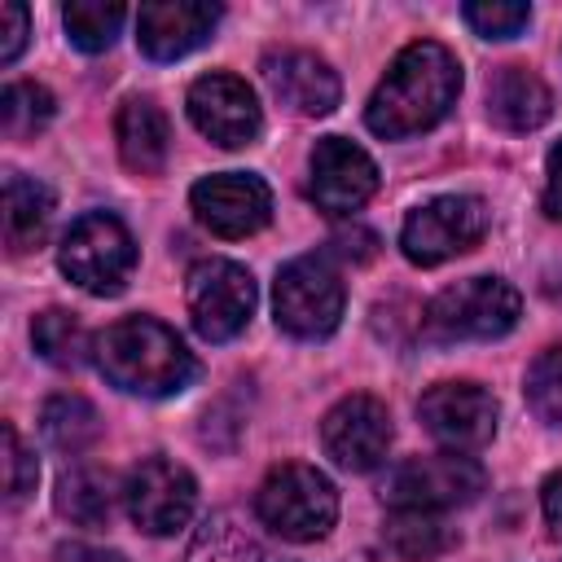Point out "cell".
<instances>
[{
	"instance_id": "cell-1",
	"label": "cell",
	"mask_w": 562,
	"mask_h": 562,
	"mask_svg": "<svg viewBox=\"0 0 562 562\" xmlns=\"http://www.w3.org/2000/svg\"><path fill=\"white\" fill-rule=\"evenodd\" d=\"M457 92H461V61L443 44L417 40L400 48L395 61L386 66L382 83L364 105V123L382 140H404L430 132L457 105Z\"/></svg>"
},
{
	"instance_id": "cell-2",
	"label": "cell",
	"mask_w": 562,
	"mask_h": 562,
	"mask_svg": "<svg viewBox=\"0 0 562 562\" xmlns=\"http://www.w3.org/2000/svg\"><path fill=\"white\" fill-rule=\"evenodd\" d=\"M97 369L127 395H145V400H162V395H180L193 373L198 360L193 351L180 342V334L154 316H123L114 321L97 347H92Z\"/></svg>"
},
{
	"instance_id": "cell-3",
	"label": "cell",
	"mask_w": 562,
	"mask_h": 562,
	"mask_svg": "<svg viewBox=\"0 0 562 562\" xmlns=\"http://www.w3.org/2000/svg\"><path fill=\"white\" fill-rule=\"evenodd\" d=\"M522 299L501 277H465L457 285H443L426 312L422 334L430 342H487L518 325Z\"/></svg>"
},
{
	"instance_id": "cell-4",
	"label": "cell",
	"mask_w": 562,
	"mask_h": 562,
	"mask_svg": "<svg viewBox=\"0 0 562 562\" xmlns=\"http://www.w3.org/2000/svg\"><path fill=\"white\" fill-rule=\"evenodd\" d=\"M342 303H347V290H342V272L334 263L329 250H307V255H294L281 272H277V285H272V316L277 325L290 334V338H303V342H316V338H329L342 321Z\"/></svg>"
},
{
	"instance_id": "cell-5",
	"label": "cell",
	"mask_w": 562,
	"mask_h": 562,
	"mask_svg": "<svg viewBox=\"0 0 562 562\" xmlns=\"http://www.w3.org/2000/svg\"><path fill=\"white\" fill-rule=\"evenodd\" d=\"M255 514L281 540L307 544V540L329 536V527L338 518V492H334V483L316 465L285 461V465L268 470V479L259 483Z\"/></svg>"
},
{
	"instance_id": "cell-6",
	"label": "cell",
	"mask_w": 562,
	"mask_h": 562,
	"mask_svg": "<svg viewBox=\"0 0 562 562\" xmlns=\"http://www.w3.org/2000/svg\"><path fill=\"white\" fill-rule=\"evenodd\" d=\"M57 263L79 290L110 299L127 285V277L136 268V241L119 215L88 211L66 228V237L57 246Z\"/></svg>"
},
{
	"instance_id": "cell-7",
	"label": "cell",
	"mask_w": 562,
	"mask_h": 562,
	"mask_svg": "<svg viewBox=\"0 0 562 562\" xmlns=\"http://www.w3.org/2000/svg\"><path fill=\"white\" fill-rule=\"evenodd\" d=\"M487 487V474L474 457L465 452H435V457H408L386 470L382 479V501L391 509H452L470 505Z\"/></svg>"
},
{
	"instance_id": "cell-8",
	"label": "cell",
	"mask_w": 562,
	"mask_h": 562,
	"mask_svg": "<svg viewBox=\"0 0 562 562\" xmlns=\"http://www.w3.org/2000/svg\"><path fill=\"white\" fill-rule=\"evenodd\" d=\"M189 321L206 342L237 338L255 316V277L233 259H198L189 268Z\"/></svg>"
},
{
	"instance_id": "cell-9",
	"label": "cell",
	"mask_w": 562,
	"mask_h": 562,
	"mask_svg": "<svg viewBox=\"0 0 562 562\" xmlns=\"http://www.w3.org/2000/svg\"><path fill=\"white\" fill-rule=\"evenodd\" d=\"M487 233V206L470 193H443L417 206L400 228V250L417 268H435L461 250H470Z\"/></svg>"
},
{
	"instance_id": "cell-10",
	"label": "cell",
	"mask_w": 562,
	"mask_h": 562,
	"mask_svg": "<svg viewBox=\"0 0 562 562\" xmlns=\"http://www.w3.org/2000/svg\"><path fill=\"white\" fill-rule=\"evenodd\" d=\"M123 505H127V518L145 536H171V531H180L193 518L198 483H193V474L180 461L145 457L123 479Z\"/></svg>"
},
{
	"instance_id": "cell-11",
	"label": "cell",
	"mask_w": 562,
	"mask_h": 562,
	"mask_svg": "<svg viewBox=\"0 0 562 562\" xmlns=\"http://www.w3.org/2000/svg\"><path fill=\"white\" fill-rule=\"evenodd\" d=\"M378 193V162L347 136H321L307 162V198L329 215H351Z\"/></svg>"
},
{
	"instance_id": "cell-12",
	"label": "cell",
	"mask_w": 562,
	"mask_h": 562,
	"mask_svg": "<svg viewBox=\"0 0 562 562\" xmlns=\"http://www.w3.org/2000/svg\"><path fill=\"white\" fill-rule=\"evenodd\" d=\"M189 206L215 237H250L272 220V189L250 171H220L189 189Z\"/></svg>"
},
{
	"instance_id": "cell-13",
	"label": "cell",
	"mask_w": 562,
	"mask_h": 562,
	"mask_svg": "<svg viewBox=\"0 0 562 562\" xmlns=\"http://www.w3.org/2000/svg\"><path fill=\"white\" fill-rule=\"evenodd\" d=\"M184 105H189L193 127L206 140L224 145V149L250 145L259 136V127H263V114H259V101H255L250 83L237 79V75H224V70H211V75L193 79Z\"/></svg>"
},
{
	"instance_id": "cell-14",
	"label": "cell",
	"mask_w": 562,
	"mask_h": 562,
	"mask_svg": "<svg viewBox=\"0 0 562 562\" xmlns=\"http://www.w3.org/2000/svg\"><path fill=\"white\" fill-rule=\"evenodd\" d=\"M417 417L448 452H474L496 435V400L479 382H435Z\"/></svg>"
},
{
	"instance_id": "cell-15",
	"label": "cell",
	"mask_w": 562,
	"mask_h": 562,
	"mask_svg": "<svg viewBox=\"0 0 562 562\" xmlns=\"http://www.w3.org/2000/svg\"><path fill=\"white\" fill-rule=\"evenodd\" d=\"M321 443L329 452L334 465L342 470H373L386 461V448H391V413L382 400L373 395H347L338 400L325 422H321Z\"/></svg>"
},
{
	"instance_id": "cell-16",
	"label": "cell",
	"mask_w": 562,
	"mask_h": 562,
	"mask_svg": "<svg viewBox=\"0 0 562 562\" xmlns=\"http://www.w3.org/2000/svg\"><path fill=\"white\" fill-rule=\"evenodd\" d=\"M220 13L224 9L206 0H149L136 13V44L154 61H176L211 40Z\"/></svg>"
},
{
	"instance_id": "cell-17",
	"label": "cell",
	"mask_w": 562,
	"mask_h": 562,
	"mask_svg": "<svg viewBox=\"0 0 562 562\" xmlns=\"http://www.w3.org/2000/svg\"><path fill=\"white\" fill-rule=\"evenodd\" d=\"M263 79H268V88H272V97L281 105H290L294 114H307V119L329 114L338 105V97H342V83L329 70V61L307 53V48L268 53L263 57Z\"/></svg>"
},
{
	"instance_id": "cell-18",
	"label": "cell",
	"mask_w": 562,
	"mask_h": 562,
	"mask_svg": "<svg viewBox=\"0 0 562 562\" xmlns=\"http://www.w3.org/2000/svg\"><path fill=\"white\" fill-rule=\"evenodd\" d=\"M553 114L549 83L527 66H501L487 79V119L505 132H536Z\"/></svg>"
},
{
	"instance_id": "cell-19",
	"label": "cell",
	"mask_w": 562,
	"mask_h": 562,
	"mask_svg": "<svg viewBox=\"0 0 562 562\" xmlns=\"http://www.w3.org/2000/svg\"><path fill=\"white\" fill-rule=\"evenodd\" d=\"M114 136H119V158L136 176H158L171 154V127L167 114L149 97H127L114 114Z\"/></svg>"
},
{
	"instance_id": "cell-20",
	"label": "cell",
	"mask_w": 562,
	"mask_h": 562,
	"mask_svg": "<svg viewBox=\"0 0 562 562\" xmlns=\"http://www.w3.org/2000/svg\"><path fill=\"white\" fill-rule=\"evenodd\" d=\"M48 220H53L48 184H40L22 171H9L4 176V246H9V255L35 250L48 233Z\"/></svg>"
},
{
	"instance_id": "cell-21",
	"label": "cell",
	"mask_w": 562,
	"mask_h": 562,
	"mask_svg": "<svg viewBox=\"0 0 562 562\" xmlns=\"http://www.w3.org/2000/svg\"><path fill=\"white\" fill-rule=\"evenodd\" d=\"M53 505H57V514L66 522H75L83 531L105 527L110 514H114V479H110V470H101V465H75V470H66L61 483H57Z\"/></svg>"
},
{
	"instance_id": "cell-22",
	"label": "cell",
	"mask_w": 562,
	"mask_h": 562,
	"mask_svg": "<svg viewBox=\"0 0 562 562\" xmlns=\"http://www.w3.org/2000/svg\"><path fill=\"white\" fill-rule=\"evenodd\" d=\"M382 540L404 562H430V558L452 549L457 531L430 509H391V518L382 527Z\"/></svg>"
},
{
	"instance_id": "cell-23",
	"label": "cell",
	"mask_w": 562,
	"mask_h": 562,
	"mask_svg": "<svg viewBox=\"0 0 562 562\" xmlns=\"http://www.w3.org/2000/svg\"><path fill=\"white\" fill-rule=\"evenodd\" d=\"M40 430L44 439L57 448V452H83L101 439V413L92 408V400L75 395V391H61V395H48L44 408H40Z\"/></svg>"
},
{
	"instance_id": "cell-24",
	"label": "cell",
	"mask_w": 562,
	"mask_h": 562,
	"mask_svg": "<svg viewBox=\"0 0 562 562\" xmlns=\"http://www.w3.org/2000/svg\"><path fill=\"white\" fill-rule=\"evenodd\" d=\"M184 562H263V544L241 527L237 514L220 509L202 518L184 549Z\"/></svg>"
},
{
	"instance_id": "cell-25",
	"label": "cell",
	"mask_w": 562,
	"mask_h": 562,
	"mask_svg": "<svg viewBox=\"0 0 562 562\" xmlns=\"http://www.w3.org/2000/svg\"><path fill=\"white\" fill-rule=\"evenodd\" d=\"M31 342L40 351V360H48L53 369H79L88 360V351L97 347L88 338V329L79 325V316L61 312V307H48L31 321Z\"/></svg>"
},
{
	"instance_id": "cell-26",
	"label": "cell",
	"mask_w": 562,
	"mask_h": 562,
	"mask_svg": "<svg viewBox=\"0 0 562 562\" xmlns=\"http://www.w3.org/2000/svg\"><path fill=\"white\" fill-rule=\"evenodd\" d=\"M53 110H57V101H53V92L44 83H35V79L4 83V92H0V127H4V140H31L35 132L48 127Z\"/></svg>"
},
{
	"instance_id": "cell-27",
	"label": "cell",
	"mask_w": 562,
	"mask_h": 562,
	"mask_svg": "<svg viewBox=\"0 0 562 562\" xmlns=\"http://www.w3.org/2000/svg\"><path fill=\"white\" fill-rule=\"evenodd\" d=\"M61 22H66V35L79 53H105L114 40H119V26L127 22V9L123 4H105V0H70L61 9Z\"/></svg>"
},
{
	"instance_id": "cell-28",
	"label": "cell",
	"mask_w": 562,
	"mask_h": 562,
	"mask_svg": "<svg viewBox=\"0 0 562 562\" xmlns=\"http://www.w3.org/2000/svg\"><path fill=\"white\" fill-rule=\"evenodd\" d=\"M527 404L540 422L562 426V347H549L527 369Z\"/></svg>"
},
{
	"instance_id": "cell-29",
	"label": "cell",
	"mask_w": 562,
	"mask_h": 562,
	"mask_svg": "<svg viewBox=\"0 0 562 562\" xmlns=\"http://www.w3.org/2000/svg\"><path fill=\"white\" fill-rule=\"evenodd\" d=\"M461 13L483 40H514L531 22V4L518 0H470Z\"/></svg>"
},
{
	"instance_id": "cell-30",
	"label": "cell",
	"mask_w": 562,
	"mask_h": 562,
	"mask_svg": "<svg viewBox=\"0 0 562 562\" xmlns=\"http://www.w3.org/2000/svg\"><path fill=\"white\" fill-rule=\"evenodd\" d=\"M35 479H40V465H35V452L18 439V430L4 422V492L9 501H22L35 492Z\"/></svg>"
},
{
	"instance_id": "cell-31",
	"label": "cell",
	"mask_w": 562,
	"mask_h": 562,
	"mask_svg": "<svg viewBox=\"0 0 562 562\" xmlns=\"http://www.w3.org/2000/svg\"><path fill=\"white\" fill-rule=\"evenodd\" d=\"M22 44H26V9L9 0V4H0V61L13 66Z\"/></svg>"
},
{
	"instance_id": "cell-32",
	"label": "cell",
	"mask_w": 562,
	"mask_h": 562,
	"mask_svg": "<svg viewBox=\"0 0 562 562\" xmlns=\"http://www.w3.org/2000/svg\"><path fill=\"white\" fill-rule=\"evenodd\" d=\"M544 215L549 220H562V140L549 149V162H544V198H540Z\"/></svg>"
},
{
	"instance_id": "cell-33",
	"label": "cell",
	"mask_w": 562,
	"mask_h": 562,
	"mask_svg": "<svg viewBox=\"0 0 562 562\" xmlns=\"http://www.w3.org/2000/svg\"><path fill=\"white\" fill-rule=\"evenodd\" d=\"M53 562H123V553L88 544V540H66V544L53 549Z\"/></svg>"
},
{
	"instance_id": "cell-34",
	"label": "cell",
	"mask_w": 562,
	"mask_h": 562,
	"mask_svg": "<svg viewBox=\"0 0 562 562\" xmlns=\"http://www.w3.org/2000/svg\"><path fill=\"white\" fill-rule=\"evenodd\" d=\"M540 509H544V522H549L553 531H562V470L544 479V487H540Z\"/></svg>"
}]
</instances>
